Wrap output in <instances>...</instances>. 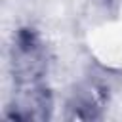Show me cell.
<instances>
[{
    "label": "cell",
    "mask_w": 122,
    "mask_h": 122,
    "mask_svg": "<svg viewBox=\"0 0 122 122\" xmlns=\"http://www.w3.org/2000/svg\"><path fill=\"white\" fill-rule=\"evenodd\" d=\"M109 93L107 88L97 80H86L78 84L65 101L67 120H93L99 118L107 107Z\"/></svg>",
    "instance_id": "cell-3"
},
{
    "label": "cell",
    "mask_w": 122,
    "mask_h": 122,
    "mask_svg": "<svg viewBox=\"0 0 122 122\" xmlns=\"http://www.w3.org/2000/svg\"><path fill=\"white\" fill-rule=\"evenodd\" d=\"M48 71H50V53L38 30L30 27L17 29L10 48V72L13 84L19 86V84L46 82Z\"/></svg>",
    "instance_id": "cell-1"
},
{
    "label": "cell",
    "mask_w": 122,
    "mask_h": 122,
    "mask_svg": "<svg viewBox=\"0 0 122 122\" xmlns=\"http://www.w3.org/2000/svg\"><path fill=\"white\" fill-rule=\"evenodd\" d=\"M107 2H114V0H107Z\"/></svg>",
    "instance_id": "cell-4"
},
{
    "label": "cell",
    "mask_w": 122,
    "mask_h": 122,
    "mask_svg": "<svg viewBox=\"0 0 122 122\" xmlns=\"http://www.w3.org/2000/svg\"><path fill=\"white\" fill-rule=\"evenodd\" d=\"M53 112V93L46 82L19 84L8 105L6 116L11 120H48Z\"/></svg>",
    "instance_id": "cell-2"
}]
</instances>
